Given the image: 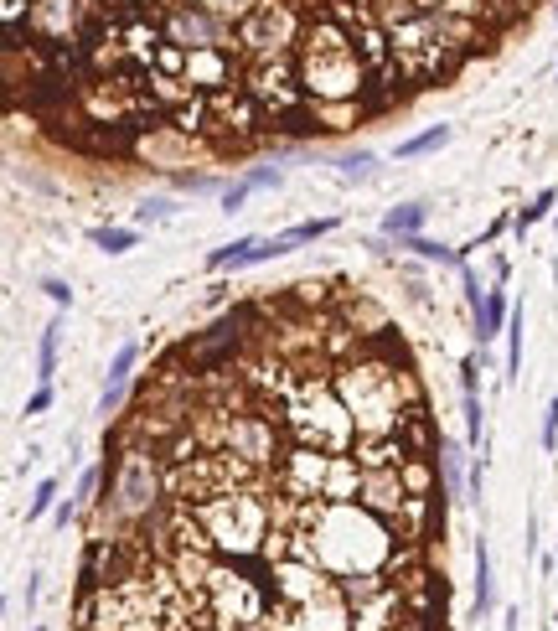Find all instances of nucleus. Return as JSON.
Listing matches in <instances>:
<instances>
[{
  "label": "nucleus",
  "instance_id": "obj_1",
  "mask_svg": "<svg viewBox=\"0 0 558 631\" xmlns=\"http://www.w3.org/2000/svg\"><path fill=\"white\" fill-rule=\"evenodd\" d=\"M398 357H393L388 342L372 337L357 357L336 363V373H331L336 394H341V404L352 409L362 435H398V425L409 419V409L424 404V388H419L414 368L398 363Z\"/></svg>",
  "mask_w": 558,
  "mask_h": 631
},
{
  "label": "nucleus",
  "instance_id": "obj_2",
  "mask_svg": "<svg viewBox=\"0 0 558 631\" xmlns=\"http://www.w3.org/2000/svg\"><path fill=\"white\" fill-rule=\"evenodd\" d=\"M393 549H398V533L388 528V518L367 513L362 502H321L316 523L295 528V559L321 564L336 580L388 569Z\"/></svg>",
  "mask_w": 558,
  "mask_h": 631
},
{
  "label": "nucleus",
  "instance_id": "obj_3",
  "mask_svg": "<svg viewBox=\"0 0 558 631\" xmlns=\"http://www.w3.org/2000/svg\"><path fill=\"white\" fill-rule=\"evenodd\" d=\"M295 68H300L305 99H316V104L362 99L367 83H372L352 32L331 11H310L305 16V32H300V47H295Z\"/></svg>",
  "mask_w": 558,
  "mask_h": 631
},
{
  "label": "nucleus",
  "instance_id": "obj_4",
  "mask_svg": "<svg viewBox=\"0 0 558 631\" xmlns=\"http://www.w3.org/2000/svg\"><path fill=\"white\" fill-rule=\"evenodd\" d=\"M285 435L295 445H316V450H331V456H347L362 430H357L352 409L341 404L331 378H300L285 399Z\"/></svg>",
  "mask_w": 558,
  "mask_h": 631
},
{
  "label": "nucleus",
  "instance_id": "obj_5",
  "mask_svg": "<svg viewBox=\"0 0 558 631\" xmlns=\"http://www.w3.org/2000/svg\"><path fill=\"white\" fill-rule=\"evenodd\" d=\"M197 518H202L212 549L223 554V559H259V554H264V538H269V528H274L269 492H264V487L217 492V497L197 502Z\"/></svg>",
  "mask_w": 558,
  "mask_h": 631
},
{
  "label": "nucleus",
  "instance_id": "obj_6",
  "mask_svg": "<svg viewBox=\"0 0 558 631\" xmlns=\"http://www.w3.org/2000/svg\"><path fill=\"white\" fill-rule=\"evenodd\" d=\"M243 564L248 559H217L212 575H207V585H202L212 631H238L248 621H264V611H269L264 585L254 575H243Z\"/></svg>",
  "mask_w": 558,
  "mask_h": 631
},
{
  "label": "nucleus",
  "instance_id": "obj_7",
  "mask_svg": "<svg viewBox=\"0 0 558 631\" xmlns=\"http://www.w3.org/2000/svg\"><path fill=\"white\" fill-rule=\"evenodd\" d=\"M305 32V11L295 0H259L254 11L238 21V52L254 63V57H285L300 47Z\"/></svg>",
  "mask_w": 558,
  "mask_h": 631
},
{
  "label": "nucleus",
  "instance_id": "obj_8",
  "mask_svg": "<svg viewBox=\"0 0 558 631\" xmlns=\"http://www.w3.org/2000/svg\"><path fill=\"white\" fill-rule=\"evenodd\" d=\"M243 88L264 104L269 119H285L290 109L305 104V88H300V68H295V52L285 57H254L243 73Z\"/></svg>",
  "mask_w": 558,
  "mask_h": 631
},
{
  "label": "nucleus",
  "instance_id": "obj_9",
  "mask_svg": "<svg viewBox=\"0 0 558 631\" xmlns=\"http://www.w3.org/2000/svg\"><path fill=\"white\" fill-rule=\"evenodd\" d=\"M279 419L274 414H264V409H238L233 419H228V440H223V450H233V456H243L248 466H259L264 476H274V466H279V456H285V450H279Z\"/></svg>",
  "mask_w": 558,
  "mask_h": 631
},
{
  "label": "nucleus",
  "instance_id": "obj_10",
  "mask_svg": "<svg viewBox=\"0 0 558 631\" xmlns=\"http://www.w3.org/2000/svg\"><path fill=\"white\" fill-rule=\"evenodd\" d=\"M161 26H166V42H176L186 52H197V47H238V21L202 11L197 0H181V6L161 11Z\"/></svg>",
  "mask_w": 558,
  "mask_h": 631
},
{
  "label": "nucleus",
  "instance_id": "obj_11",
  "mask_svg": "<svg viewBox=\"0 0 558 631\" xmlns=\"http://www.w3.org/2000/svg\"><path fill=\"white\" fill-rule=\"evenodd\" d=\"M269 631H352V606H347V595L326 590L316 600H305V606H285V600H274V606L264 611Z\"/></svg>",
  "mask_w": 558,
  "mask_h": 631
},
{
  "label": "nucleus",
  "instance_id": "obj_12",
  "mask_svg": "<svg viewBox=\"0 0 558 631\" xmlns=\"http://www.w3.org/2000/svg\"><path fill=\"white\" fill-rule=\"evenodd\" d=\"M326 476H331V450L290 445L274 466V492H285L295 502H326Z\"/></svg>",
  "mask_w": 558,
  "mask_h": 631
},
{
  "label": "nucleus",
  "instance_id": "obj_13",
  "mask_svg": "<svg viewBox=\"0 0 558 631\" xmlns=\"http://www.w3.org/2000/svg\"><path fill=\"white\" fill-rule=\"evenodd\" d=\"M269 580H274V600H285V606H305V600L336 590V575H326V569L310 564V559H279L269 569Z\"/></svg>",
  "mask_w": 558,
  "mask_h": 631
},
{
  "label": "nucleus",
  "instance_id": "obj_14",
  "mask_svg": "<svg viewBox=\"0 0 558 631\" xmlns=\"http://www.w3.org/2000/svg\"><path fill=\"white\" fill-rule=\"evenodd\" d=\"M445 497L450 492H429V497L403 502V513L388 518V528L398 533V544H434V523L445 528Z\"/></svg>",
  "mask_w": 558,
  "mask_h": 631
},
{
  "label": "nucleus",
  "instance_id": "obj_15",
  "mask_svg": "<svg viewBox=\"0 0 558 631\" xmlns=\"http://www.w3.org/2000/svg\"><path fill=\"white\" fill-rule=\"evenodd\" d=\"M31 32L42 42H73L83 32V0H31Z\"/></svg>",
  "mask_w": 558,
  "mask_h": 631
},
{
  "label": "nucleus",
  "instance_id": "obj_16",
  "mask_svg": "<svg viewBox=\"0 0 558 631\" xmlns=\"http://www.w3.org/2000/svg\"><path fill=\"white\" fill-rule=\"evenodd\" d=\"M409 497L414 492H409V482H403V466H383V471H367L357 502L367 507V513H378V518H398Z\"/></svg>",
  "mask_w": 558,
  "mask_h": 631
},
{
  "label": "nucleus",
  "instance_id": "obj_17",
  "mask_svg": "<svg viewBox=\"0 0 558 631\" xmlns=\"http://www.w3.org/2000/svg\"><path fill=\"white\" fill-rule=\"evenodd\" d=\"M274 254H290V244H285V233L279 238H238V244H223V249H212L207 254V269H248V264H264V259H274Z\"/></svg>",
  "mask_w": 558,
  "mask_h": 631
},
{
  "label": "nucleus",
  "instance_id": "obj_18",
  "mask_svg": "<svg viewBox=\"0 0 558 631\" xmlns=\"http://www.w3.org/2000/svg\"><path fill=\"white\" fill-rule=\"evenodd\" d=\"M403 626V590L388 585L383 595H372L367 606L352 611V631H398Z\"/></svg>",
  "mask_w": 558,
  "mask_h": 631
},
{
  "label": "nucleus",
  "instance_id": "obj_19",
  "mask_svg": "<svg viewBox=\"0 0 558 631\" xmlns=\"http://www.w3.org/2000/svg\"><path fill=\"white\" fill-rule=\"evenodd\" d=\"M352 456L362 461V471H383V466H403L409 461V445L398 435H357Z\"/></svg>",
  "mask_w": 558,
  "mask_h": 631
},
{
  "label": "nucleus",
  "instance_id": "obj_20",
  "mask_svg": "<svg viewBox=\"0 0 558 631\" xmlns=\"http://www.w3.org/2000/svg\"><path fill=\"white\" fill-rule=\"evenodd\" d=\"M362 482H367V471L362 461L352 456H331V476H326V502H357L362 497Z\"/></svg>",
  "mask_w": 558,
  "mask_h": 631
},
{
  "label": "nucleus",
  "instance_id": "obj_21",
  "mask_svg": "<svg viewBox=\"0 0 558 631\" xmlns=\"http://www.w3.org/2000/svg\"><path fill=\"white\" fill-rule=\"evenodd\" d=\"M460 399H465V440L486 445V419H481V394H476V357L460 363Z\"/></svg>",
  "mask_w": 558,
  "mask_h": 631
},
{
  "label": "nucleus",
  "instance_id": "obj_22",
  "mask_svg": "<svg viewBox=\"0 0 558 631\" xmlns=\"http://www.w3.org/2000/svg\"><path fill=\"white\" fill-rule=\"evenodd\" d=\"M424 218H429L424 202L388 207V213H383V238H414V233H424Z\"/></svg>",
  "mask_w": 558,
  "mask_h": 631
},
{
  "label": "nucleus",
  "instance_id": "obj_23",
  "mask_svg": "<svg viewBox=\"0 0 558 631\" xmlns=\"http://www.w3.org/2000/svg\"><path fill=\"white\" fill-rule=\"evenodd\" d=\"M150 94H155V104L171 114V109H181V104H192L202 88H192L186 78H171V73H150Z\"/></svg>",
  "mask_w": 558,
  "mask_h": 631
},
{
  "label": "nucleus",
  "instance_id": "obj_24",
  "mask_svg": "<svg viewBox=\"0 0 558 631\" xmlns=\"http://www.w3.org/2000/svg\"><path fill=\"white\" fill-rule=\"evenodd\" d=\"M507 321H512V306H507V295L502 290H486V306H481V316H476V326H481V347L491 342V337H502L507 332Z\"/></svg>",
  "mask_w": 558,
  "mask_h": 631
},
{
  "label": "nucleus",
  "instance_id": "obj_25",
  "mask_svg": "<svg viewBox=\"0 0 558 631\" xmlns=\"http://www.w3.org/2000/svg\"><path fill=\"white\" fill-rule=\"evenodd\" d=\"M440 476H445V492L450 497L465 492V445L460 440H445L440 445Z\"/></svg>",
  "mask_w": 558,
  "mask_h": 631
},
{
  "label": "nucleus",
  "instance_id": "obj_26",
  "mask_svg": "<svg viewBox=\"0 0 558 631\" xmlns=\"http://www.w3.org/2000/svg\"><path fill=\"white\" fill-rule=\"evenodd\" d=\"M398 249H409V254H419V259H429V264H465V254H455V249H445V244H434V238H424V233L398 238Z\"/></svg>",
  "mask_w": 558,
  "mask_h": 631
},
{
  "label": "nucleus",
  "instance_id": "obj_27",
  "mask_svg": "<svg viewBox=\"0 0 558 631\" xmlns=\"http://www.w3.org/2000/svg\"><path fill=\"white\" fill-rule=\"evenodd\" d=\"M496 606V580H491V554L486 544L476 549V616H486Z\"/></svg>",
  "mask_w": 558,
  "mask_h": 631
},
{
  "label": "nucleus",
  "instance_id": "obj_28",
  "mask_svg": "<svg viewBox=\"0 0 558 631\" xmlns=\"http://www.w3.org/2000/svg\"><path fill=\"white\" fill-rule=\"evenodd\" d=\"M450 125H434V130H424V135H414V140H403L398 145V156L403 161H414V156H429V150H440V145H450Z\"/></svg>",
  "mask_w": 558,
  "mask_h": 631
},
{
  "label": "nucleus",
  "instance_id": "obj_29",
  "mask_svg": "<svg viewBox=\"0 0 558 631\" xmlns=\"http://www.w3.org/2000/svg\"><path fill=\"white\" fill-rule=\"evenodd\" d=\"M88 238H93V244H99L104 254H130V249L140 244V233H135V228H93Z\"/></svg>",
  "mask_w": 558,
  "mask_h": 631
},
{
  "label": "nucleus",
  "instance_id": "obj_30",
  "mask_svg": "<svg viewBox=\"0 0 558 631\" xmlns=\"http://www.w3.org/2000/svg\"><path fill=\"white\" fill-rule=\"evenodd\" d=\"M57 342H62V321H52L42 332V352H37V378L52 383L57 378Z\"/></svg>",
  "mask_w": 558,
  "mask_h": 631
},
{
  "label": "nucleus",
  "instance_id": "obj_31",
  "mask_svg": "<svg viewBox=\"0 0 558 631\" xmlns=\"http://www.w3.org/2000/svg\"><path fill=\"white\" fill-rule=\"evenodd\" d=\"M553 202H558V192H553V187H548V192H538V197H533V202H527L522 213H517V233H527V228H533L538 218H548V213H553Z\"/></svg>",
  "mask_w": 558,
  "mask_h": 631
},
{
  "label": "nucleus",
  "instance_id": "obj_32",
  "mask_svg": "<svg viewBox=\"0 0 558 631\" xmlns=\"http://www.w3.org/2000/svg\"><path fill=\"white\" fill-rule=\"evenodd\" d=\"M135 363H140V347L124 342V347L114 352V363H109V383H130V378H135Z\"/></svg>",
  "mask_w": 558,
  "mask_h": 631
},
{
  "label": "nucleus",
  "instance_id": "obj_33",
  "mask_svg": "<svg viewBox=\"0 0 558 631\" xmlns=\"http://www.w3.org/2000/svg\"><path fill=\"white\" fill-rule=\"evenodd\" d=\"M336 166H341V176H347V182H367L372 166H378V156H372V150H357V156H341Z\"/></svg>",
  "mask_w": 558,
  "mask_h": 631
},
{
  "label": "nucleus",
  "instance_id": "obj_34",
  "mask_svg": "<svg viewBox=\"0 0 558 631\" xmlns=\"http://www.w3.org/2000/svg\"><path fill=\"white\" fill-rule=\"evenodd\" d=\"M331 228H336V218H310V223H300V228L285 233V244H290V249H295V244H310V238H326Z\"/></svg>",
  "mask_w": 558,
  "mask_h": 631
},
{
  "label": "nucleus",
  "instance_id": "obj_35",
  "mask_svg": "<svg viewBox=\"0 0 558 631\" xmlns=\"http://www.w3.org/2000/svg\"><path fill=\"white\" fill-rule=\"evenodd\" d=\"M202 11H212V16H228V21H243L248 11L259 6V0H197Z\"/></svg>",
  "mask_w": 558,
  "mask_h": 631
},
{
  "label": "nucleus",
  "instance_id": "obj_36",
  "mask_svg": "<svg viewBox=\"0 0 558 631\" xmlns=\"http://www.w3.org/2000/svg\"><path fill=\"white\" fill-rule=\"evenodd\" d=\"M99 487H104V466H88L83 476H78V507H93V502H99Z\"/></svg>",
  "mask_w": 558,
  "mask_h": 631
},
{
  "label": "nucleus",
  "instance_id": "obj_37",
  "mask_svg": "<svg viewBox=\"0 0 558 631\" xmlns=\"http://www.w3.org/2000/svg\"><path fill=\"white\" fill-rule=\"evenodd\" d=\"M259 187H254V176H243V182H233V187H223V213H243V202L254 197Z\"/></svg>",
  "mask_w": 558,
  "mask_h": 631
},
{
  "label": "nucleus",
  "instance_id": "obj_38",
  "mask_svg": "<svg viewBox=\"0 0 558 631\" xmlns=\"http://www.w3.org/2000/svg\"><path fill=\"white\" fill-rule=\"evenodd\" d=\"M166 218H176V202L171 197H145L140 202V223H166Z\"/></svg>",
  "mask_w": 558,
  "mask_h": 631
},
{
  "label": "nucleus",
  "instance_id": "obj_39",
  "mask_svg": "<svg viewBox=\"0 0 558 631\" xmlns=\"http://www.w3.org/2000/svg\"><path fill=\"white\" fill-rule=\"evenodd\" d=\"M52 502H57V476H47V482L37 487V497L26 502V518H42V513H47Z\"/></svg>",
  "mask_w": 558,
  "mask_h": 631
},
{
  "label": "nucleus",
  "instance_id": "obj_40",
  "mask_svg": "<svg viewBox=\"0 0 558 631\" xmlns=\"http://www.w3.org/2000/svg\"><path fill=\"white\" fill-rule=\"evenodd\" d=\"M124 388H130V383H104V399H99V414H104V419L124 409Z\"/></svg>",
  "mask_w": 558,
  "mask_h": 631
},
{
  "label": "nucleus",
  "instance_id": "obj_41",
  "mask_svg": "<svg viewBox=\"0 0 558 631\" xmlns=\"http://www.w3.org/2000/svg\"><path fill=\"white\" fill-rule=\"evenodd\" d=\"M543 445L548 450L558 445V399H548V409H543Z\"/></svg>",
  "mask_w": 558,
  "mask_h": 631
},
{
  "label": "nucleus",
  "instance_id": "obj_42",
  "mask_svg": "<svg viewBox=\"0 0 558 631\" xmlns=\"http://www.w3.org/2000/svg\"><path fill=\"white\" fill-rule=\"evenodd\" d=\"M42 290H47V300H52V306H73V290L62 285V280H42Z\"/></svg>",
  "mask_w": 558,
  "mask_h": 631
},
{
  "label": "nucleus",
  "instance_id": "obj_43",
  "mask_svg": "<svg viewBox=\"0 0 558 631\" xmlns=\"http://www.w3.org/2000/svg\"><path fill=\"white\" fill-rule=\"evenodd\" d=\"M47 404H52V383H42V388H37V394H31V399H26V414H42Z\"/></svg>",
  "mask_w": 558,
  "mask_h": 631
},
{
  "label": "nucleus",
  "instance_id": "obj_44",
  "mask_svg": "<svg viewBox=\"0 0 558 631\" xmlns=\"http://www.w3.org/2000/svg\"><path fill=\"white\" fill-rule=\"evenodd\" d=\"M248 176H254L259 192H264V187H279V171H274V166H259V171H248Z\"/></svg>",
  "mask_w": 558,
  "mask_h": 631
},
{
  "label": "nucleus",
  "instance_id": "obj_45",
  "mask_svg": "<svg viewBox=\"0 0 558 631\" xmlns=\"http://www.w3.org/2000/svg\"><path fill=\"white\" fill-rule=\"evenodd\" d=\"M553 218H558V213H553Z\"/></svg>",
  "mask_w": 558,
  "mask_h": 631
}]
</instances>
